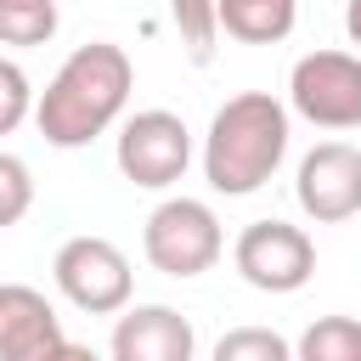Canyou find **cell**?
<instances>
[{
    "instance_id": "7",
    "label": "cell",
    "mask_w": 361,
    "mask_h": 361,
    "mask_svg": "<svg viewBox=\"0 0 361 361\" xmlns=\"http://www.w3.org/2000/svg\"><path fill=\"white\" fill-rule=\"evenodd\" d=\"M288 102L299 118L322 130H361V56L350 51H310L288 73Z\"/></svg>"
},
{
    "instance_id": "17",
    "label": "cell",
    "mask_w": 361,
    "mask_h": 361,
    "mask_svg": "<svg viewBox=\"0 0 361 361\" xmlns=\"http://www.w3.org/2000/svg\"><path fill=\"white\" fill-rule=\"evenodd\" d=\"M28 113H34V85H28V73H23L11 56H0V135H11Z\"/></svg>"
},
{
    "instance_id": "10",
    "label": "cell",
    "mask_w": 361,
    "mask_h": 361,
    "mask_svg": "<svg viewBox=\"0 0 361 361\" xmlns=\"http://www.w3.org/2000/svg\"><path fill=\"white\" fill-rule=\"evenodd\" d=\"M62 338V316L39 288L0 282V361H45Z\"/></svg>"
},
{
    "instance_id": "19",
    "label": "cell",
    "mask_w": 361,
    "mask_h": 361,
    "mask_svg": "<svg viewBox=\"0 0 361 361\" xmlns=\"http://www.w3.org/2000/svg\"><path fill=\"white\" fill-rule=\"evenodd\" d=\"M344 34L361 45V0H350V6H344Z\"/></svg>"
},
{
    "instance_id": "1",
    "label": "cell",
    "mask_w": 361,
    "mask_h": 361,
    "mask_svg": "<svg viewBox=\"0 0 361 361\" xmlns=\"http://www.w3.org/2000/svg\"><path fill=\"white\" fill-rule=\"evenodd\" d=\"M130 85H135V62L124 45L113 39H90L79 45L56 73L51 85L39 90L34 102V124L51 147H90L130 102Z\"/></svg>"
},
{
    "instance_id": "3",
    "label": "cell",
    "mask_w": 361,
    "mask_h": 361,
    "mask_svg": "<svg viewBox=\"0 0 361 361\" xmlns=\"http://www.w3.org/2000/svg\"><path fill=\"white\" fill-rule=\"evenodd\" d=\"M220 248H226L220 220H214V209L197 203V197H164V203L147 214V226H141V254H147V265L164 271V276H180V282L214 271Z\"/></svg>"
},
{
    "instance_id": "4",
    "label": "cell",
    "mask_w": 361,
    "mask_h": 361,
    "mask_svg": "<svg viewBox=\"0 0 361 361\" xmlns=\"http://www.w3.org/2000/svg\"><path fill=\"white\" fill-rule=\"evenodd\" d=\"M51 276H56L62 299L85 316H118V310H130V293H135V271H130L124 248L107 237H90V231L68 237L56 248Z\"/></svg>"
},
{
    "instance_id": "6",
    "label": "cell",
    "mask_w": 361,
    "mask_h": 361,
    "mask_svg": "<svg viewBox=\"0 0 361 361\" xmlns=\"http://www.w3.org/2000/svg\"><path fill=\"white\" fill-rule=\"evenodd\" d=\"M231 265L248 288L259 293H299L316 276V243L305 237V226L288 220H254L237 231L231 243Z\"/></svg>"
},
{
    "instance_id": "16",
    "label": "cell",
    "mask_w": 361,
    "mask_h": 361,
    "mask_svg": "<svg viewBox=\"0 0 361 361\" xmlns=\"http://www.w3.org/2000/svg\"><path fill=\"white\" fill-rule=\"evenodd\" d=\"M28 209H34V175L17 152H0V231L17 226Z\"/></svg>"
},
{
    "instance_id": "2",
    "label": "cell",
    "mask_w": 361,
    "mask_h": 361,
    "mask_svg": "<svg viewBox=\"0 0 361 361\" xmlns=\"http://www.w3.org/2000/svg\"><path fill=\"white\" fill-rule=\"evenodd\" d=\"M288 158V107L271 90H237L203 135V175L226 197L259 192Z\"/></svg>"
},
{
    "instance_id": "18",
    "label": "cell",
    "mask_w": 361,
    "mask_h": 361,
    "mask_svg": "<svg viewBox=\"0 0 361 361\" xmlns=\"http://www.w3.org/2000/svg\"><path fill=\"white\" fill-rule=\"evenodd\" d=\"M45 361H102V355H96L90 344H73V338H62V344H56Z\"/></svg>"
},
{
    "instance_id": "9",
    "label": "cell",
    "mask_w": 361,
    "mask_h": 361,
    "mask_svg": "<svg viewBox=\"0 0 361 361\" xmlns=\"http://www.w3.org/2000/svg\"><path fill=\"white\" fill-rule=\"evenodd\" d=\"M197 333L175 305H130L113 322V361H192Z\"/></svg>"
},
{
    "instance_id": "13",
    "label": "cell",
    "mask_w": 361,
    "mask_h": 361,
    "mask_svg": "<svg viewBox=\"0 0 361 361\" xmlns=\"http://www.w3.org/2000/svg\"><path fill=\"white\" fill-rule=\"evenodd\" d=\"M169 17H175V34H180L186 56L203 68L220 45V6L214 0H169Z\"/></svg>"
},
{
    "instance_id": "5",
    "label": "cell",
    "mask_w": 361,
    "mask_h": 361,
    "mask_svg": "<svg viewBox=\"0 0 361 361\" xmlns=\"http://www.w3.org/2000/svg\"><path fill=\"white\" fill-rule=\"evenodd\" d=\"M113 158H118V175H124L130 186L164 192V186H175V180L186 175V164H192V130H186V118L169 113V107L130 113L124 130H118Z\"/></svg>"
},
{
    "instance_id": "15",
    "label": "cell",
    "mask_w": 361,
    "mask_h": 361,
    "mask_svg": "<svg viewBox=\"0 0 361 361\" xmlns=\"http://www.w3.org/2000/svg\"><path fill=\"white\" fill-rule=\"evenodd\" d=\"M209 361H293V344L276 327H231L220 333Z\"/></svg>"
},
{
    "instance_id": "11",
    "label": "cell",
    "mask_w": 361,
    "mask_h": 361,
    "mask_svg": "<svg viewBox=\"0 0 361 361\" xmlns=\"http://www.w3.org/2000/svg\"><path fill=\"white\" fill-rule=\"evenodd\" d=\"M220 6V34L243 45H276L293 34V0H214Z\"/></svg>"
},
{
    "instance_id": "8",
    "label": "cell",
    "mask_w": 361,
    "mask_h": 361,
    "mask_svg": "<svg viewBox=\"0 0 361 361\" xmlns=\"http://www.w3.org/2000/svg\"><path fill=\"white\" fill-rule=\"evenodd\" d=\"M299 209L316 226H338L361 214V147L350 141H316L299 158V180H293Z\"/></svg>"
},
{
    "instance_id": "14",
    "label": "cell",
    "mask_w": 361,
    "mask_h": 361,
    "mask_svg": "<svg viewBox=\"0 0 361 361\" xmlns=\"http://www.w3.org/2000/svg\"><path fill=\"white\" fill-rule=\"evenodd\" d=\"M56 34V0H0V45H45Z\"/></svg>"
},
{
    "instance_id": "12",
    "label": "cell",
    "mask_w": 361,
    "mask_h": 361,
    "mask_svg": "<svg viewBox=\"0 0 361 361\" xmlns=\"http://www.w3.org/2000/svg\"><path fill=\"white\" fill-rule=\"evenodd\" d=\"M293 361H361V316H316L299 333Z\"/></svg>"
}]
</instances>
